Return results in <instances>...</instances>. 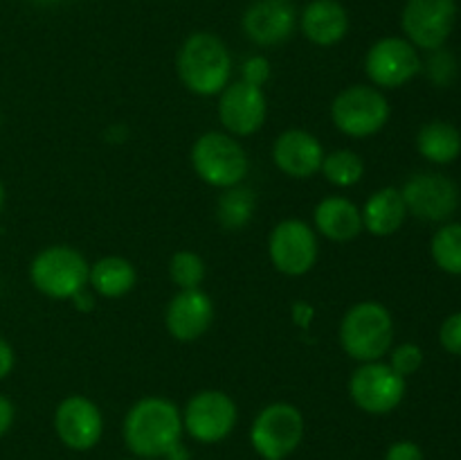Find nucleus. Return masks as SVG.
I'll use <instances>...</instances> for the list:
<instances>
[{"label":"nucleus","instance_id":"nucleus-1","mask_svg":"<svg viewBox=\"0 0 461 460\" xmlns=\"http://www.w3.org/2000/svg\"><path fill=\"white\" fill-rule=\"evenodd\" d=\"M183 413L167 397H142L124 418V442L140 458H160L171 454L183 437Z\"/></svg>","mask_w":461,"mask_h":460},{"label":"nucleus","instance_id":"nucleus-2","mask_svg":"<svg viewBox=\"0 0 461 460\" xmlns=\"http://www.w3.org/2000/svg\"><path fill=\"white\" fill-rule=\"evenodd\" d=\"M176 70L189 93L198 97L221 95L232 77V57L228 45L212 32H194L180 45Z\"/></svg>","mask_w":461,"mask_h":460},{"label":"nucleus","instance_id":"nucleus-3","mask_svg":"<svg viewBox=\"0 0 461 460\" xmlns=\"http://www.w3.org/2000/svg\"><path fill=\"white\" fill-rule=\"evenodd\" d=\"M338 338L349 359L358 363L381 361L394 343V318L383 302H356L342 316Z\"/></svg>","mask_w":461,"mask_h":460},{"label":"nucleus","instance_id":"nucleus-4","mask_svg":"<svg viewBox=\"0 0 461 460\" xmlns=\"http://www.w3.org/2000/svg\"><path fill=\"white\" fill-rule=\"evenodd\" d=\"M192 167L203 183L228 189L241 185L250 170L248 152L234 135L225 131H207L194 143Z\"/></svg>","mask_w":461,"mask_h":460},{"label":"nucleus","instance_id":"nucleus-5","mask_svg":"<svg viewBox=\"0 0 461 460\" xmlns=\"http://www.w3.org/2000/svg\"><path fill=\"white\" fill-rule=\"evenodd\" d=\"M90 264L77 248L57 244L48 246L30 264V280L36 291L54 300H70L88 284Z\"/></svg>","mask_w":461,"mask_h":460},{"label":"nucleus","instance_id":"nucleus-6","mask_svg":"<svg viewBox=\"0 0 461 460\" xmlns=\"http://www.w3.org/2000/svg\"><path fill=\"white\" fill-rule=\"evenodd\" d=\"M390 102L381 88L367 84L347 86L333 97L331 122L349 138H369L390 122Z\"/></svg>","mask_w":461,"mask_h":460},{"label":"nucleus","instance_id":"nucleus-7","mask_svg":"<svg viewBox=\"0 0 461 460\" xmlns=\"http://www.w3.org/2000/svg\"><path fill=\"white\" fill-rule=\"evenodd\" d=\"M304 440V415L288 401H275L257 413L250 442L261 458L284 460Z\"/></svg>","mask_w":461,"mask_h":460},{"label":"nucleus","instance_id":"nucleus-8","mask_svg":"<svg viewBox=\"0 0 461 460\" xmlns=\"http://www.w3.org/2000/svg\"><path fill=\"white\" fill-rule=\"evenodd\" d=\"M405 388V379L383 361L360 363L349 377L351 401L369 415H387L399 409Z\"/></svg>","mask_w":461,"mask_h":460},{"label":"nucleus","instance_id":"nucleus-9","mask_svg":"<svg viewBox=\"0 0 461 460\" xmlns=\"http://www.w3.org/2000/svg\"><path fill=\"white\" fill-rule=\"evenodd\" d=\"M268 257L279 273L288 278L306 275L320 257L318 233L302 219H284L270 230Z\"/></svg>","mask_w":461,"mask_h":460},{"label":"nucleus","instance_id":"nucleus-10","mask_svg":"<svg viewBox=\"0 0 461 460\" xmlns=\"http://www.w3.org/2000/svg\"><path fill=\"white\" fill-rule=\"evenodd\" d=\"M239 409L232 397L216 388L198 391L183 410V428L203 445L225 440L234 431Z\"/></svg>","mask_w":461,"mask_h":460},{"label":"nucleus","instance_id":"nucleus-11","mask_svg":"<svg viewBox=\"0 0 461 460\" xmlns=\"http://www.w3.org/2000/svg\"><path fill=\"white\" fill-rule=\"evenodd\" d=\"M419 50L401 36L378 39L365 54V72L376 88L394 90L410 84L421 72Z\"/></svg>","mask_w":461,"mask_h":460},{"label":"nucleus","instance_id":"nucleus-12","mask_svg":"<svg viewBox=\"0 0 461 460\" xmlns=\"http://www.w3.org/2000/svg\"><path fill=\"white\" fill-rule=\"evenodd\" d=\"M457 21V3L455 0H408L401 14V27L405 39L421 50L444 48L453 34Z\"/></svg>","mask_w":461,"mask_h":460},{"label":"nucleus","instance_id":"nucleus-13","mask_svg":"<svg viewBox=\"0 0 461 460\" xmlns=\"http://www.w3.org/2000/svg\"><path fill=\"white\" fill-rule=\"evenodd\" d=\"M401 194L408 206V215L421 221H432V224L450 219L459 207L457 185L448 176L435 174V171L410 176L401 188Z\"/></svg>","mask_w":461,"mask_h":460},{"label":"nucleus","instance_id":"nucleus-14","mask_svg":"<svg viewBox=\"0 0 461 460\" xmlns=\"http://www.w3.org/2000/svg\"><path fill=\"white\" fill-rule=\"evenodd\" d=\"M268 117V99L264 88L239 79L225 86L219 95V120L225 133L248 138L264 126Z\"/></svg>","mask_w":461,"mask_h":460},{"label":"nucleus","instance_id":"nucleus-15","mask_svg":"<svg viewBox=\"0 0 461 460\" xmlns=\"http://www.w3.org/2000/svg\"><path fill=\"white\" fill-rule=\"evenodd\" d=\"M54 428L68 449L88 451L102 440L104 415L88 397L70 395L59 401L54 410Z\"/></svg>","mask_w":461,"mask_h":460},{"label":"nucleus","instance_id":"nucleus-16","mask_svg":"<svg viewBox=\"0 0 461 460\" xmlns=\"http://www.w3.org/2000/svg\"><path fill=\"white\" fill-rule=\"evenodd\" d=\"M214 320V302L203 289H180L169 300L165 325L178 343H194L205 336Z\"/></svg>","mask_w":461,"mask_h":460},{"label":"nucleus","instance_id":"nucleus-17","mask_svg":"<svg viewBox=\"0 0 461 460\" xmlns=\"http://www.w3.org/2000/svg\"><path fill=\"white\" fill-rule=\"evenodd\" d=\"M243 34L261 48L282 45L297 27V12L288 0H255L243 12Z\"/></svg>","mask_w":461,"mask_h":460},{"label":"nucleus","instance_id":"nucleus-18","mask_svg":"<svg viewBox=\"0 0 461 460\" xmlns=\"http://www.w3.org/2000/svg\"><path fill=\"white\" fill-rule=\"evenodd\" d=\"M273 161L288 179H311L320 174L324 147L311 131L288 129L273 144Z\"/></svg>","mask_w":461,"mask_h":460},{"label":"nucleus","instance_id":"nucleus-19","mask_svg":"<svg viewBox=\"0 0 461 460\" xmlns=\"http://www.w3.org/2000/svg\"><path fill=\"white\" fill-rule=\"evenodd\" d=\"M300 25L311 43L331 48L349 32V14L338 0H311L302 12Z\"/></svg>","mask_w":461,"mask_h":460},{"label":"nucleus","instance_id":"nucleus-20","mask_svg":"<svg viewBox=\"0 0 461 460\" xmlns=\"http://www.w3.org/2000/svg\"><path fill=\"white\" fill-rule=\"evenodd\" d=\"M315 233L329 242L345 244L363 233V215L354 201L345 197H327L313 210Z\"/></svg>","mask_w":461,"mask_h":460},{"label":"nucleus","instance_id":"nucleus-21","mask_svg":"<svg viewBox=\"0 0 461 460\" xmlns=\"http://www.w3.org/2000/svg\"><path fill=\"white\" fill-rule=\"evenodd\" d=\"M360 215H363V230L372 233L374 237H390L399 233L408 219V206L399 188H381L367 198Z\"/></svg>","mask_w":461,"mask_h":460},{"label":"nucleus","instance_id":"nucleus-22","mask_svg":"<svg viewBox=\"0 0 461 460\" xmlns=\"http://www.w3.org/2000/svg\"><path fill=\"white\" fill-rule=\"evenodd\" d=\"M88 284L104 298H122L138 284V271L126 257L108 255L90 264Z\"/></svg>","mask_w":461,"mask_h":460},{"label":"nucleus","instance_id":"nucleus-23","mask_svg":"<svg viewBox=\"0 0 461 460\" xmlns=\"http://www.w3.org/2000/svg\"><path fill=\"white\" fill-rule=\"evenodd\" d=\"M417 149L426 161L435 162V165H450L461 153L459 129L444 120L428 122L419 129Z\"/></svg>","mask_w":461,"mask_h":460},{"label":"nucleus","instance_id":"nucleus-24","mask_svg":"<svg viewBox=\"0 0 461 460\" xmlns=\"http://www.w3.org/2000/svg\"><path fill=\"white\" fill-rule=\"evenodd\" d=\"M257 210V197L250 188L243 185H234L221 194L219 203H216V219H219L221 228L230 230V233H239L246 228L252 221Z\"/></svg>","mask_w":461,"mask_h":460},{"label":"nucleus","instance_id":"nucleus-25","mask_svg":"<svg viewBox=\"0 0 461 460\" xmlns=\"http://www.w3.org/2000/svg\"><path fill=\"white\" fill-rule=\"evenodd\" d=\"M324 179L336 188H354L365 176V162L351 149H336L331 153H324L322 167H320Z\"/></svg>","mask_w":461,"mask_h":460},{"label":"nucleus","instance_id":"nucleus-26","mask_svg":"<svg viewBox=\"0 0 461 460\" xmlns=\"http://www.w3.org/2000/svg\"><path fill=\"white\" fill-rule=\"evenodd\" d=\"M430 255L444 273L461 275V224H446L432 235Z\"/></svg>","mask_w":461,"mask_h":460},{"label":"nucleus","instance_id":"nucleus-27","mask_svg":"<svg viewBox=\"0 0 461 460\" xmlns=\"http://www.w3.org/2000/svg\"><path fill=\"white\" fill-rule=\"evenodd\" d=\"M169 278L178 289H201L205 280V262L194 251H178L169 260Z\"/></svg>","mask_w":461,"mask_h":460},{"label":"nucleus","instance_id":"nucleus-28","mask_svg":"<svg viewBox=\"0 0 461 460\" xmlns=\"http://www.w3.org/2000/svg\"><path fill=\"white\" fill-rule=\"evenodd\" d=\"M390 365L403 379L412 377L423 365V350L417 343H401L394 350H390Z\"/></svg>","mask_w":461,"mask_h":460},{"label":"nucleus","instance_id":"nucleus-29","mask_svg":"<svg viewBox=\"0 0 461 460\" xmlns=\"http://www.w3.org/2000/svg\"><path fill=\"white\" fill-rule=\"evenodd\" d=\"M439 343L446 352L461 356V311L450 314L448 318L441 323L439 329Z\"/></svg>","mask_w":461,"mask_h":460},{"label":"nucleus","instance_id":"nucleus-30","mask_svg":"<svg viewBox=\"0 0 461 460\" xmlns=\"http://www.w3.org/2000/svg\"><path fill=\"white\" fill-rule=\"evenodd\" d=\"M241 79L248 81L252 86H259L264 88L266 81L270 79V61L261 54H255V57L246 59L241 66Z\"/></svg>","mask_w":461,"mask_h":460},{"label":"nucleus","instance_id":"nucleus-31","mask_svg":"<svg viewBox=\"0 0 461 460\" xmlns=\"http://www.w3.org/2000/svg\"><path fill=\"white\" fill-rule=\"evenodd\" d=\"M385 460H423V451L417 442L399 440L387 449Z\"/></svg>","mask_w":461,"mask_h":460},{"label":"nucleus","instance_id":"nucleus-32","mask_svg":"<svg viewBox=\"0 0 461 460\" xmlns=\"http://www.w3.org/2000/svg\"><path fill=\"white\" fill-rule=\"evenodd\" d=\"M14 365H16V354H14V347L0 336V382L7 379L12 374Z\"/></svg>","mask_w":461,"mask_h":460},{"label":"nucleus","instance_id":"nucleus-33","mask_svg":"<svg viewBox=\"0 0 461 460\" xmlns=\"http://www.w3.org/2000/svg\"><path fill=\"white\" fill-rule=\"evenodd\" d=\"M313 316H315V309L309 305V302L297 300L295 305H293V320H295L297 327L309 329V325H311V320H313Z\"/></svg>","mask_w":461,"mask_h":460},{"label":"nucleus","instance_id":"nucleus-34","mask_svg":"<svg viewBox=\"0 0 461 460\" xmlns=\"http://www.w3.org/2000/svg\"><path fill=\"white\" fill-rule=\"evenodd\" d=\"M14 418H16V409H14V404L7 397L0 395V437L12 428Z\"/></svg>","mask_w":461,"mask_h":460},{"label":"nucleus","instance_id":"nucleus-35","mask_svg":"<svg viewBox=\"0 0 461 460\" xmlns=\"http://www.w3.org/2000/svg\"><path fill=\"white\" fill-rule=\"evenodd\" d=\"M70 300H75L77 309H79V311H93V307H95V298L90 296V293L86 291V289H81L79 293H75V296H72Z\"/></svg>","mask_w":461,"mask_h":460},{"label":"nucleus","instance_id":"nucleus-36","mask_svg":"<svg viewBox=\"0 0 461 460\" xmlns=\"http://www.w3.org/2000/svg\"><path fill=\"white\" fill-rule=\"evenodd\" d=\"M3 206H5V185L3 180H0V212H3Z\"/></svg>","mask_w":461,"mask_h":460},{"label":"nucleus","instance_id":"nucleus-37","mask_svg":"<svg viewBox=\"0 0 461 460\" xmlns=\"http://www.w3.org/2000/svg\"><path fill=\"white\" fill-rule=\"evenodd\" d=\"M36 3H41V5H57V3H61V0H36Z\"/></svg>","mask_w":461,"mask_h":460},{"label":"nucleus","instance_id":"nucleus-38","mask_svg":"<svg viewBox=\"0 0 461 460\" xmlns=\"http://www.w3.org/2000/svg\"><path fill=\"white\" fill-rule=\"evenodd\" d=\"M264 460H275V458H264Z\"/></svg>","mask_w":461,"mask_h":460},{"label":"nucleus","instance_id":"nucleus-39","mask_svg":"<svg viewBox=\"0 0 461 460\" xmlns=\"http://www.w3.org/2000/svg\"><path fill=\"white\" fill-rule=\"evenodd\" d=\"M288 3H293V0H288Z\"/></svg>","mask_w":461,"mask_h":460}]
</instances>
